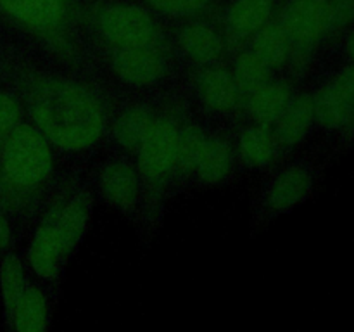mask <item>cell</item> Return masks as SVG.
<instances>
[{"instance_id":"f546056e","label":"cell","mask_w":354,"mask_h":332,"mask_svg":"<svg viewBox=\"0 0 354 332\" xmlns=\"http://www.w3.org/2000/svg\"><path fill=\"white\" fill-rule=\"evenodd\" d=\"M10 239H12V228H10V223L6 214L0 211V252L9 248Z\"/></svg>"},{"instance_id":"d6a6232c","label":"cell","mask_w":354,"mask_h":332,"mask_svg":"<svg viewBox=\"0 0 354 332\" xmlns=\"http://www.w3.org/2000/svg\"><path fill=\"white\" fill-rule=\"evenodd\" d=\"M64 2H69V0H64Z\"/></svg>"},{"instance_id":"30bf717a","label":"cell","mask_w":354,"mask_h":332,"mask_svg":"<svg viewBox=\"0 0 354 332\" xmlns=\"http://www.w3.org/2000/svg\"><path fill=\"white\" fill-rule=\"evenodd\" d=\"M196 89L201 102L216 113H230L241 102L242 93L239 92L232 71L220 66L199 71L196 76Z\"/></svg>"},{"instance_id":"277c9868","label":"cell","mask_w":354,"mask_h":332,"mask_svg":"<svg viewBox=\"0 0 354 332\" xmlns=\"http://www.w3.org/2000/svg\"><path fill=\"white\" fill-rule=\"evenodd\" d=\"M178 128L171 118H156L147 137L142 142L137 152V172L147 190L161 192L173 175Z\"/></svg>"},{"instance_id":"9c48e42d","label":"cell","mask_w":354,"mask_h":332,"mask_svg":"<svg viewBox=\"0 0 354 332\" xmlns=\"http://www.w3.org/2000/svg\"><path fill=\"white\" fill-rule=\"evenodd\" d=\"M140 175L127 161H111L99 173V189L111 206L131 213L140 197Z\"/></svg>"},{"instance_id":"4316f807","label":"cell","mask_w":354,"mask_h":332,"mask_svg":"<svg viewBox=\"0 0 354 332\" xmlns=\"http://www.w3.org/2000/svg\"><path fill=\"white\" fill-rule=\"evenodd\" d=\"M354 21V0H327V33L348 28Z\"/></svg>"},{"instance_id":"cb8c5ba5","label":"cell","mask_w":354,"mask_h":332,"mask_svg":"<svg viewBox=\"0 0 354 332\" xmlns=\"http://www.w3.org/2000/svg\"><path fill=\"white\" fill-rule=\"evenodd\" d=\"M232 76H234L235 83H237L239 92L252 95L256 90H259L266 83L272 82V69L258 55H254L249 50L237 55Z\"/></svg>"},{"instance_id":"52a82bcc","label":"cell","mask_w":354,"mask_h":332,"mask_svg":"<svg viewBox=\"0 0 354 332\" xmlns=\"http://www.w3.org/2000/svg\"><path fill=\"white\" fill-rule=\"evenodd\" d=\"M111 68L120 80L133 86H149L165 78L168 64L156 47L114 48Z\"/></svg>"},{"instance_id":"44dd1931","label":"cell","mask_w":354,"mask_h":332,"mask_svg":"<svg viewBox=\"0 0 354 332\" xmlns=\"http://www.w3.org/2000/svg\"><path fill=\"white\" fill-rule=\"evenodd\" d=\"M26 277H24L23 261L17 255L9 252L0 263V294H2L3 315H6L7 327L10 329L12 315L26 290Z\"/></svg>"},{"instance_id":"ac0fdd59","label":"cell","mask_w":354,"mask_h":332,"mask_svg":"<svg viewBox=\"0 0 354 332\" xmlns=\"http://www.w3.org/2000/svg\"><path fill=\"white\" fill-rule=\"evenodd\" d=\"M154 120L156 118L149 106L135 104V106L127 107L113 123L114 140L127 151L138 152Z\"/></svg>"},{"instance_id":"4dcf8cb0","label":"cell","mask_w":354,"mask_h":332,"mask_svg":"<svg viewBox=\"0 0 354 332\" xmlns=\"http://www.w3.org/2000/svg\"><path fill=\"white\" fill-rule=\"evenodd\" d=\"M346 50H348L349 57H351L353 62H354V30L351 31V33H349L348 42H346Z\"/></svg>"},{"instance_id":"7402d4cb","label":"cell","mask_w":354,"mask_h":332,"mask_svg":"<svg viewBox=\"0 0 354 332\" xmlns=\"http://www.w3.org/2000/svg\"><path fill=\"white\" fill-rule=\"evenodd\" d=\"M277 138L268 127L254 124L245 128L239 138V152L242 161L251 168H263L275 156Z\"/></svg>"},{"instance_id":"603a6c76","label":"cell","mask_w":354,"mask_h":332,"mask_svg":"<svg viewBox=\"0 0 354 332\" xmlns=\"http://www.w3.org/2000/svg\"><path fill=\"white\" fill-rule=\"evenodd\" d=\"M313 111L315 120L328 130L348 127L354 118L353 107L337 95L330 83L322 86L313 95Z\"/></svg>"},{"instance_id":"484cf974","label":"cell","mask_w":354,"mask_h":332,"mask_svg":"<svg viewBox=\"0 0 354 332\" xmlns=\"http://www.w3.org/2000/svg\"><path fill=\"white\" fill-rule=\"evenodd\" d=\"M145 3L162 16L189 17L203 12L209 0H145Z\"/></svg>"},{"instance_id":"f1b7e54d","label":"cell","mask_w":354,"mask_h":332,"mask_svg":"<svg viewBox=\"0 0 354 332\" xmlns=\"http://www.w3.org/2000/svg\"><path fill=\"white\" fill-rule=\"evenodd\" d=\"M330 85L332 89L337 92V95L342 97V100H346V102L354 109V64L342 69V71L332 80Z\"/></svg>"},{"instance_id":"5bb4252c","label":"cell","mask_w":354,"mask_h":332,"mask_svg":"<svg viewBox=\"0 0 354 332\" xmlns=\"http://www.w3.org/2000/svg\"><path fill=\"white\" fill-rule=\"evenodd\" d=\"M178 44L189 59L197 64H211L223 54V40L213 26L206 23H189L180 30Z\"/></svg>"},{"instance_id":"8992f818","label":"cell","mask_w":354,"mask_h":332,"mask_svg":"<svg viewBox=\"0 0 354 332\" xmlns=\"http://www.w3.org/2000/svg\"><path fill=\"white\" fill-rule=\"evenodd\" d=\"M64 201V197L61 196L52 203V206L48 208L40 225L35 230L30 249H28V263H30L31 270L35 272V275L47 282H55L59 279L62 259H64L62 258L61 235H59L57 228V218Z\"/></svg>"},{"instance_id":"2e32d148","label":"cell","mask_w":354,"mask_h":332,"mask_svg":"<svg viewBox=\"0 0 354 332\" xmlns=\"http://www.w3.org/2000/svg\"><path fill=\"white\" fill-rule=\"evenodd\" d=\"M273 0H235L227 10V26L235 37H254L270 23L273 14Z\"/></svg>"},{"instance_id":"1f68e13d","label":"cell","mask_w":354,"mask_h":332,"mask_svg":"<svg viewBox=\"0 0 354 332\" xmlns=\"http://www.w3.org/2000/svg\"><path fill=\"white\" fill-rule=\"evenodd\" d=\"M2 144H3V140H0V151H2Z\"/></svg>"},{"instance_id":"d6986e66","label":"cell","mask_w":354,"mask_h":332,"mask_svg":"<svg viewBox=\"0 0 354 332\" xmlns=\"http://www.w3.org/2000/svg\"><path fill=\"white\" fill-rule=\"evenodd\" d=\"M234 163L232 147L225 138L221 137H206L197 159L196 173L199 180L207 185L220 183L228 176Z\"/></svg>"},{"instance_id":"ffe728a7","label":"cell","mask_w":354,"mask_h":332,"mask_svg":"<svg viewBox=\"0 0 354 332\" xmlns=\"http://www.w3.org/2000/svg\"><path fill=\"white\" fill-rule=\"evenodd\" d=\"M252 54L270 69H280L290 61L292 44L280 23H268L252 37Z\"/></svg>"},{"instance_id":"9a60e30c","label":"cell","mask_w":354,"mask_h":332,"mask_svg":"<svg viewBox=\"0 0 354 332\" xmlns=\"http://www.w3.org/2000/svg\"><path fill=\"white\" fill-rule=\"evenodd\" d=\"M292 86L287 82H270L249 95L248 111L261 127H272L279 121L292 99Z\"/></svg>"},{"instance_id":"6da1fadb","label":"cell","mask_w":354,"mask_h":332,"mask_svg":"<svg viewBox=\"0 0 354 332\" xmlns=\"http://www.w3.org/2000/svg\"><path fill=\"white\" fill-rule=\"evenodd\" d=\"M24 99L33 127L62 151H83L102 137L104 106L83 83L38 75L26 82Z\"/></svg>"},{"instance_id":"e0dca14e","label":"cell","mask_w":354,"mask_h":332,"mask_svg":"<svg viewBox=\"0 0 354 332\" xmlns=\"http://www.w3.org/2000/svg\"><path fill=\"white\" fill-rule=\"evenodd\" d=\"M10 332H48V299L44 289L28 284L12 315Z\"/></svg>"},{"instance_id":"7a4b0ae2","label":"cell","mask_w":354,"mask_h":332,"mask_svg":"<svg viewBox=\"0 0 354 332\" xmlns=\"http://www.w3.org/2000/svg\"><path fill=\"white\" fill-rule=\"evenodd\" d=\"M54 158L47 138L33 124L14 128L0 151V211L30 208L50 178Z\"/></svg>"},{"instance_id":"5b68a950","label":"cell","mask_w":354,"mask_h":332,"mask_svg":"<svg viewBox=\"0 0 354 332\" xmlns=\"http://www.w3.org/2000/svg\"><path fill=\"white\" fill-rule=\"evenodd\" d=\"M97 26L104 40L114 48L154 47L158 24L147 9L131 3H111L97 16Z\"/></svg>"},{"instance_id":"7c38bea8","label":"cell","mask_w":354,"mask_h":332,"mask_svg":"<svg viewBox=\"0 0 354 332\" xmlns=\"http://www.w3.org/2000/svg\"><path fill=\"white\" fill-rule=\"evenodd\" d=\"M90 211H92V196L86 190H78L64 201L57 218L59 235H61L62 258H68L73 249L80 244L86 230Z\"/></svg>"},{"instance_id":"4fadbf2b","label":"cell","mask_w":354,"mask_h":332,"mask_svg":"<svg viewBox=\"0 0 354 332\" xmlns=\"http://www.w3.org/2000/svg\"><path fill=\"white\" fill-rule=\"evenodd\" d=\"M315 120L313 111V95L310 93H299L292 97L289 106L275 123V138L283 147H292L297 145L310 130L311 123Z\"/></svg>"},{"instance_id":"83f0119b","label":"cell","mask_w":354,"mask_h":332,"mask_svg":"<svg viewBox=\"0 0 354 332\" xmlns=\"http://www.w3.org/2000/svg\"><path fill=\"white\" fill-rule=\"evenodd\" d=\"M19 100L7 92H0V140H6L7 135L21 124Z\"/></svg>"},{"instance_id":"ba28073f","label":"cell","mask_w":354,"mask_h":332,"mask_svg":"<svg viewBox=\"0 0 354 332\" xmlns=\"http://www.w3.org/2000/svg\"><path fill=\"white\" fill-rule=\"evenodd\" d=\"M0 10L35 33L52 37L64 21V0H0Z\"/></svg>"},{"instance_id":"d4e9b609","label":"cell","mask_w":354,"mask_h":332,"mask_svg":"<svg viewBox=\"0 0 354 332\" xmlns=\"http://www.w3.org/2000/svg\"><path fill=\"white\" fill-rule=\"evenodd\" d=\"M206 135L197 124H185L178 128L175 151V169L173 173L178 176H187L196 172L197 159L203 151Z\"/></svg>"},{"instance_id":"3957f363","label":"cell","mask_w":354,"mask_h":332,"mask_svg":"<svg viewBox=\"0 0 354 332\" xmlns=\"http://www.w3.org/2000/svg\"><path fill=\"white\" fill-rule=\"evenodd\" d=\"M280 24L292 44V71L303 73L317 44L327 33V0H289Z\"/></svg>"},{"instance_id":"8fae6325","label":"cell","mask_w":354,"mask_h":332,"mask_svg":"<svg viewBox=\"0 0 354 332\" xmlns=\"http://www.w3.org/2000/svg\"><path fill=\"white\" fill-rule=\"evenodd\" d=\"M313 185L310 169L301 165H292L277 175L266 192V208L272 213H283L304 201Z\"/></svg>"}]
</instances>
